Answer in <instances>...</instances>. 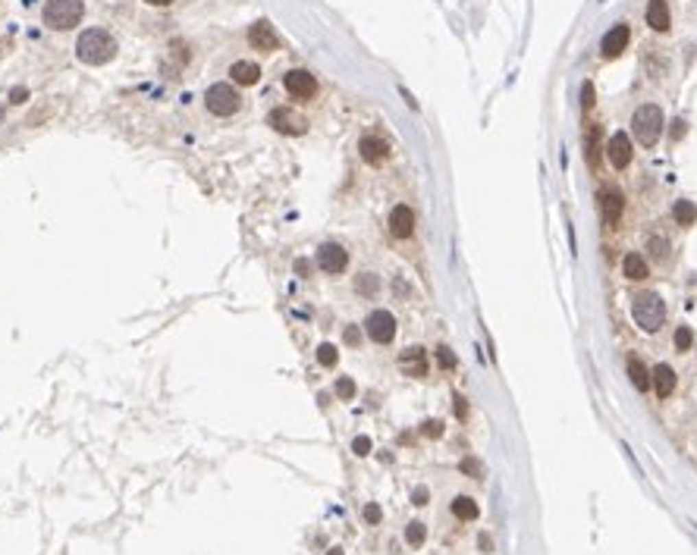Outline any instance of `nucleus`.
<instances>
[{"label": "nucleus", "instance_id": "nucleus-18", "mask_svg": "<svg viewBox=\"0 0 697 555\" xmlns=\"http://www.w3.org/2000/svg\"><path fill=\"white\" fill-rule=\"evenodd\" d=\"M230 75L236 85H258L261 79V66L258 63H252V60H236L230 66Z\"/></svg>", "mask_w": 697, "mask_h": 555}, {"label": "nucleus", "instance_id": "nucleus-42", "mask_svg": "<svg viewBox=\"0 0 697 555\" xmlns=\"http://www.w3.org/2000/svg\"><path fill=\"white\" fill-rule=\"evenodd\" d=\"M477 543H481V549H484V552H490V549H493V543H490V536H487V533H481V540H477Z\"/></svg>", "mask_w": 697, "mask_h": 555}, {"label": "nucleus", "instance_id": "nucleus-26", "mask_svg": "<svg viewBox=\"0 0 697 555\" xmlns=\"http://www.w3.org/2000/svg\"><path fill=\"white\" fill-rule=\"evenodd\" d=\"M691 345H694L691 326H678V330H675V348H678V352H691Z\"/></svg>", "mask_w": 697, "mask_h": 555}, {"label": "nucleus", "instance_id": "nucleus-11", "mask_svg": "<svg viewBox=\"0 0 697 555\" xmlns=\"http://www.w3.org/2000/svg\"><path fill=\"white\" fill-rule=\"evenodd\" d=\"M628 38H631V29H628V23H616L613 29L603 35V41H600V51H603V57L606 60H616V57H622V51L628 47Z\"/></svg>", "mask_w": 697, "mask_h": 555}, {"label": "nucleus", "instance_id": "nucleus-31", "mask_svg": "<svg viewBox=\"0 0 697 555\" xmlns=\"http://www.w3.org/2000/svg\"><path fill=\"white\" fill-rule=\"evenodd\" d=\"M421 433H424V436H430V439H440V436H443V421H424L421 423Z\"/></svg>", "mask_w": 697, "mask_h": 555}, {"label": "nucleus", "instance_id": "nucleus-43", "mask_svg": "<svg viewBox=\"0 0 697 555\" xmlns=\"http://www.w3.org/2000/svg\"><path fill=\"white\" fill-rule=\"evenodd\" d=\"M145 3H151V7H170L173 0H145Z\"/></svg>", "mask_w": 697, "mask_h": 555}, {"label": "nucleus", "instance_id": "nucleus-20", "mask_svg": "<svg viewBox=\"0 0 697 555\" xmlns=\"http://www.w3.org/2000/svg\"><path fill=\"white\" fill-rule=\"evenodd\" d=\"M622 270H625V276H628L631 282H641V280H647V258L644 254H638V251H631V254H625V260H622Z\"/></svg>", "mask_w": 697, "mask_h": 555}, {"label": "nucleus", "instance_id": "nucleus-27", "mask_svg": "<svg viewBox=\"0 0 697 555\" xmlns=\"http://www.w3.org/2000/svg\"><path fill=\"white\" fill-rule=\"evenodd\" d=\"M336 395H340L342 402L355 399V380H352V377H340V380H336Z\"/></svg>", "mask_w": 697, "mask_h": 555}, {"label": "nucleus", "instance_id": "nucleus-3", "mask_svg": "<svg viewBox=\"0 0 697 555\" xmlns=\"http://www.w3.org/2000/svg\"><path fill=\"white\" fill-rule=\"evenodd\" d=\"M85 3L82 0H47L45 3V25L54 32H69L82 23Z\"/></svg>", "mask_w": 697, "mask_h": 555}, {"label": "nucleus", "instance_id": "nucleus-41", "mask_svg": "<svg viewBox=\"0 0 697 555\" xmlns=\"http://www.w3.org/2000/svg\"><path fill=\"white\" fill-rule=\"evenodd\" d=\"M672 126H675V132H672V135H675V138H682V135H685V119H675Z\"/></svg>", "mask_w": 697, "mask_h": 555}, {"label": "nucleus", "instance_id": "nucleus-35", "mask_svg": "<svg viewBox=\"0 0 697 555\" xmlns=\"http://www.w3.org/2000/svg\"><path fill=\"white\" fill-rule=\"evenodd\" d=\"M342 339H346V345H358V342H362V330H358V326H346Z\"/></svg>", "mask_w": 697, "mask_h": 555}, {"label": "nucleus", "instance_id": "nucleus-39", "mask_svg": "<svg viewBox=\"0 0 697 555\" xmlns=\"http://www.w3.org/2000/svg\"><path fill=\"white\" fill-rule=\"evenodd\" d=\"M25 97H29V91H25V88H13V95H10V101H13V104H23Z\"/></svg>", "mask_w": 697, "mask_h": 555}, {"label": "nucleus", "instance_id": "nucleus-19", "mask_svg": "<svg viewBox=\"0 0 697 555\" xmlns=\"http://www.w3.org/2000/svg\"><path fill=\"white\" fill-rule=\"evenodd\" d=\"M644 16H647V25H650L653 32H666L669 23H672V19H669V3L666 0H650Z\"/></svg>", "mask_w": 697, "mask_h": 555}, {"label": "nucleus", "instance_id": "nucleus-8", "mask_svg": "<svg viewBox=\"0 0 697 555\" xmlns=\"http://www.w3.org/2000/svg\"><path fill=\"white\" fill-rule=\"evenodd\" d=\"M283 85H286V91H290L292 97H298V101H308V97L318 95V82H314V75L308 73V69H290V73L283 75Z\"/></svg>", "mask_w": 697, "mask_h": 555}, {"label": "nucleus", "instance_id": "nucleus-6", "mask_svg": "<svg viewBox=\"0 0 697 555\" xmlns=\"http://www.w3.org/2000/svg\"><path fill=\"white\" fill-rule=\"evenodd\" d=\"M364 330H368V336H371L377 345H390V342L396 339V317L390 311H371L368 314V320H364Z\"/></svg>", "mask_w": 697, "mask_h": 555}, {"label": "nucleus", "instance_id": "nucleus-24", "mask_svg": "<svg viewBox=\"0 0 697 555\" xmlns=\"http://www.w3.org/2000/svg\"><path fill=\"white\" fill-rule=\"evenodd\" d=\"M424 540H427V527H424L421 521H412V524L405 527V543H408L412 549H418Z\"/></svg>", "mask_w": 697, "mask_h": 555}, {"label": "nucleus", "instance_id": "nucleus-33", "mask_svg": "<svg viewBox=\"0 0 697 555\" xmlns=\"http://www.w3.org/2000/svg\"><path fill=\"white\" fill-rule=\"evenodd\" d=\"M364 521H368V524H380V521H383V511H380L377 502L364 505Z\"/></svg>", "mask_w": 697, "mask_h": 555}, {"label": "nucleus", "instance_id": "nucleus-25", "mask_svg": "<svg viewBox=\"0 0 697 555\" xmlns=\"http://www.w3.org/2000/svg\"><path fill=\"white\" fill-rule=\"evenodd\" d=\"M355 289L362 292V295H374V292L380 289V280L374 273H362L358 276V282H355Z\"/></svg>", "mask_w": 697, "mask_h": 555}, {"label": "nucleus", "instance_id": "nucleus-36", "mask_svg": "<svg viewBox=\"0 0 697 555\" xmlns=\"http://www.w3.org/2000/svg\"><path fill=\"white\" fill-rule=\"evenodd\" d=\"M427 499H430V489L427 486H418L415 493H412V505H427Z\"/></svg>", "mask_w": 697, "mask_h": 555}, {"label": "nucleus", "instance_id": "nucleus-23", "mask_svg": "<svg viewBox=\"0 0 697 555\" xmlns=\"http://www.w3.org/2000/svg\"><path fill=\"white\" fill-rule=\"evenodd\" d=\"M672 217H675V223L678 226H694L697 223V208L691 204V201H675V208H672Z\"/></svg>", "mask_w": 697, "mask_h": 555}, {"label": "nucleus", "instance_id": "nucleus-28", "mask_svg": "<svg viewBox=\"0 0 697 555\" xmlns=\"http://www.w3.org/2000/svg\"><path fill=\"white\" fill-rule=\"evenodd\" d=\"M318 361L324 364V367H333V364L340 361V352H336V345H330V342H324V345L318 348Z\"/></svg>", "mask_w": 697, "mask_h": 555}, {"label": "nucleus", "instance_id": "nucleus-1", "mask_svg": "<svg viewBox=\"0 0 697 555\" xmlns=\"http://www.w3.org/2000/svg\"><path fill=\"white\" fill-rule=\"evenodd\" d=\"M75 57L82 63H88V66H104L117 57V41L104 29H88L82 32L79 41H75Z\"/></svg>", "mask_w": 697, "mask_h": 555}, {"label": "nucleus", "instance_id": "nucleus-30", "mask_svg": "<svg viewBox=\"0 0 697 555\" xmlns=\"http://www.w3.org/2000/svg\"><path fill=\"white\" fill-rule=\"evenodd\" d=\"M437 361H440V367H443V370H453V367H456V355H453V348L440 345V348H437Z\"/></svg>", "mask_w": 697, "mask_h": 555}, {"label": "nucleus", "instance_id": "nucleus-12", "mask_svg": "<svg viewBox=\"0 0 697 555\" xmlns=\"http://www.w3.org/2000/svg\"><path fill=\"white\" fill-rule=\"evenodd\" d=\"M600 210H603V223H606V226H616V223L622 220V210H625L622 192L613 188V185H606L600 192Z\"/></svg>", "mask_w": 697, "mask_h": 555}, {"label": "nucleus", "instance_id": "nucleus-7", "mask_svg": "<svg viewBox=\"0 0 697 555\" xmlns=\"http://www.w3.org/2000/svg\"><path fill=\"white\" fill-rule=\"evenodd\" d=\"M268 126H274L283 135H305L308 132V119L298 116L292 107H274L268 113Z\"/></svg>", "mask_w": 697, "mask_h": 555}, {"label": "nucleus", "instance_id": "nucleus-21", "mask_svg": "<svg viewBox=\"0 0 697 555\" xmlns=\"http://www.w3.org/2000/svg\"><path fill=\"white\" fill-rule=\"evenodd\" d=\"M453 515L459 521H475L477 515H481V508H477V502L471 496H456L453 499Z\"/></svg>", "mask_w": 697, "mask_h": 555}, {"label": "nucleus", "instance_id": "nucleus-13", "mask_svg": "<svg viewBox=\"0 0 697 555\" xmlns=\"http://www.w3.org/2000/svg\"><path fill=\"white\" fill-rule=\"evenodd\" d=\"M606 154L616 170H625L631 163V138L625 132H613V138H609V145H606Z\"/></svg>", "mask_w": 697, "mask_h": 555}, {"label": "nucleus", "instance_id": "nucleus-15", "mask_svg": "<svg viewBox=\"0 0 697 555\" xmlns=\"http://www.w3.org/2000/svg\"><path fill=\"white\" fill-rule=\"evenodd\" d=\"M358 151H362V160L371 163V166H377V163H383L390 157V145L383 138H377V135H364L358 141Z\"/></svg>", "mask_w": 697, "mask_h": 555}, {"label": "nucleus", "instance_id": "nucleus-2", "mask_svg": "<svg viewBox=\"0 0 697 555\" xmlns=\"http://www.w3.org/2000/svg\"><path fill=\"white\" fill-rule=\"evenodd\" d=\"M631 317H635V323L644 333H657L663 326V320H666V304H663V298L657 292H641L631 301Z\"/></svg>", "mask_w": 697, "mask_h": 555}, {"label": "nucleus", "instance_id": "nucleus-16", "mask_svg": "<svg viewBox=\"0 0 697 555\" xmlns=\"http://www.w3.org/2000/svg\"><path fill=\"white\" fill-rule=\"evenodd\" d=\"M399 364H402V370H405L408 377H424V373H427V358H424V348H418V345L405 348L402 358H399Z\"/></svg>", "mask_w": 697, "mask_h": 555}, {"label": "nucleus", "instance_id": "nucleus-40", "mask_svg": "<svg viewBox=\"0 0 697 555\" xmlns=\"http://www.w3.org/2000/svg\"><path fill=\"white\" fill-rule=\"evenodd\" d=\"M456 415H459V417H465V415H468V408H465V399H459V395H456Z\"/></svg>", "mask_w": 697, "mask_h": 555}, {"label": "nucleus", "instance_id": "nucleus-22", "mask_svg": "<svg viewBox=\"0 0 697 555\" xmlns=\"http://www.w3.org/2000/svg\"><path fill=\"white\" fill-rule=\"evenodd\" d=\"M628 377H631V383L638 386L641 393H644L647 386L653 383V377H650V370L644 367V361L641 358H628Z\"/></svg>", "mask_w": 697, "mask_h": 555}, {"label": "nucleus", "instance_id": "nucleus-29", "mask_svg": "<svg viewBox=\"0 0 697 555\" xmlns=\"http://www.w3.org/2000/svg\"><path fill=\"white\" fill-rule=\"evenodd\" d=\"M462 474H468V477H484V465L477 458H462Z\"/></svg>", "mask_w": 697, "mask_h": 555}, {"label": "nucleus", "instance_id": "nucleus-44", "mask_svg": "<svg viewBox=\"0 0 697 555\" xmlns=\"http://www.w3.org/2000/svg\"><path fill=\"white\" fill-rule=\"evenodd\" d=\"M327 555H342V549H330V552H327Z\"/></svg>", "mask_w": 697, "mask_h": 555}, {"label": "nucleus", "instance_id": "nucleus-4", "mask_svg": "<svg viewBox=\"0 0 697 555\" xmlns=\"http://www.w3.org/2000/svg\"><path fill=\"white\" fill-rule=\"evenodd\" d=\"M631 132L644 148H653L663 135V110L657 104H641L631 116Z\"/></svg>", "mask_w": 697, "mask_h": 555}, {"label": "nucleus", "instance_id": "nucleus-9", "mask_svg": "<svg viewBox=\"0 0 697 555\" xmlns=\"http://www.w3.org/2000/svg\"><path fill=\"white\" fill-rule=\"evenodd\" d=\"M248 45L255 47V51H261V53H274V51H280V45H283V38L276 35V29L270 23H255L252 29H248Z\"/></svg>", "mask_w": 697, "mask_h": 555}, {"label": "nucleus", "instance_id": "nucleus-32", "mask_svg": "<svg viewBox=\"0 0 697 555\" xmlns=\"http://www.w3.org/2000/svg\"><path fill=\"white\" fill-rule=\"evenodd\" d=\"M352 452H355L358 458L371 455V439H368V436H355V439H352Z\"/></svg>", "mask_w": 697, "mask_h": 555}, {"label": "nucleus", "instance_id": "nucleus-10", "mask_svg": "<svg viewBox=\"0 0 697 555\" xmlns=\"http://www.w3.org/2000/svg\"><path fill=\"white\" fill-rule=\"evenodd\" d=\"M318 267L324 270V273H330V276L342 273V270L348 267V254H346V248H342V245H336V242L320 245V251H318Z\"/></svg>", "mask_w": 697, "mask_h": 555}, {"label": "nucleus", "instance_id": "nucleus-38", "mask_svg": "<svg viewBox=\"0 0 697 555\" xmlns=\"http://www.w3.org/2000/svg\"><path fill=\"white\" fill-rule=\"evenodd\" d=\"M296 273H298V276H311V264H308L305 258H298V260H296Z\"/></svg>", "mask_w": 697, "mask_h": 555}, {"label": "nucleus", "instance_id": "nucleus-34", "mask_svg": "<svg viewBox=\"0 0 697 555\" xmlns=\"http://www.w3.org/2000/svg\"><path fill=\"white\" fill-rule=\"evenodd\" d=\"M581 107H584V110L593 107V82H584V85H581Z\"/></svg>", "mask_w": 697, "mask_h": 555}, {"label": "nucleus", "instance_id": "nucleus-37", "mask_svg": "<svg viewBox=\"0 0 697 555\" xmlns=\"http://www.w3.org/2000/svg\"><path fill=\"white\" fill-rule=\"evenodd\" d=\"M650 248H653V258H666V242H663L660 236L650 238Z\"/></svg>", "mask_w": 697, "mask_h": 555}, {"label": "nucleus", "instance_id": "nucleus-17", "mask_svg": "<svg viewBox=\"0 0 697 555\" xmlns=\"http://www.w3.org/2000/svg\"><path fill=\"white\" fill-rule=\"evenodd\" d=\"M650 377H653V389H657V395H660V399H669L672 389H675V370L669 367V364H657V367L650 370Z\"/></svg>", "mask_w": 697, "mask_h": 555}, {"label": "nucleus", "instance_id": "nucleus-14", "mask_svg": "<svg viewBox=\"0 0 697 555\" xmlns=\"http://www.w3.org/2000/svg\"><path fill=\"white\" fill-rule=\"evenodd\" d=\"M390 232H393L396 238H408L415 232V214H412L408 204H396V208L390 210Z\"/></svg>", "mask_w": 697, "mask_h": 555}, {"label": "nucleus", "instance_id": "nucleus-5", "mask_svg": "<svg viewBox=\"0 0 697 555\" xmlns=\"http://www.w3.org/2000/svg\"><path fill=\"white\" fill-rule=\"evenodd\" d=\"M204 104H208V110L214 116H233V113L242 110V97H239V91L233 88L230 82H217L204 95Z\"/></svg>", "mask_w": 697, "mask_h": 555}]
</instances>
